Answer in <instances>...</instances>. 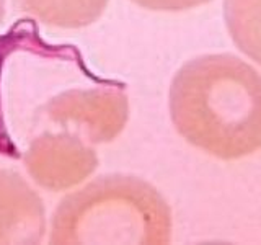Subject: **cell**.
<instances>
[{"instance_id": "obj_5", "label": "cell", "mask_w": 261, "mask_h": 245, "mask_svg": "<svg viewBox=\"0 0 261 245\" xmlns=\"http://www.w3.org/2000/svg\"><path fill=\"white\" fill-rule=\"evenodd\" d=\"M46 211L38 193L20 174L0 168V243H39Z\"/></svg>"}, {"instance_id": "obj_3", "label": "cell", "mask_w": 261, "mask_h": 245, "mask_svg": "<svg viewBox=\"0 0 261 245\" xmlns=\"http://www.w3.org/2000/svg\"><path fill=\"white\" fill-rule=\"evenodd\" d=\"M39 118L54 128L75 131L90 144L113 142L129 119V100L116 87L73 88L47 100Z\"/></svg>"}, {"instance_id": "obj_2", "label": "cell", "mask_w": 261, "mask_h": 245, "mask_svg": "<svg viewBox=\"0 0 261 245\" xmlns=\"http://www.w3.org/2000/svg\"><path fill=\"white\" fill-rule=\"evenodd\" d=\"M171 209L157 188L103 175L69 194L53 216L51 243H168Z\"/></svg>"}, {"instance_id": "obj_1", "label": "cell", "mask_w": 261, "mask_h": 245, "mask_svg": "<svg viewBox=\"0 0 261 245\" xmlns=\"http://www.w3.org/2000/svg\"><path fill=\"white\" fill-rule=\"evenodd\" d=\"M168 106L178 134L212 157L239 160L261 149V76L233 54L183 64Z\"/></svg>"}, {"instance_id": "obj_9", "label": "cell", "mask_w": 261, "mask_h": 245, "mask_svg": "<svg viewBox=\"0 0 261 245\" xmlns=\"http://www.w3.org/2000/svg\"><path fill=\"white\" fill-rule=\"evenodd\" d=\"M5 16V0H0V23H2Z\"/></svg>"}, {"instance_id": "obj_4", "label": "cell", "mask_w": 261, "mask_h": 245, "mask_svg": "<svg viewBox=\"0 0 261 245\" xmlns=\"http://www.w3.org/2000/svg\"><path fill=\"white\" fill-rule=\"evenodd\" d=\"M24 163L39 186L64 191L93 174L98 167V155L93 144L75 131L56 128L31 139Z\"/></svg>"}, {"instance_id": "obj_8", "label": "cell", "mask_w": 261, "mask_h": 245, "mask_svg": "<svg viewBox=\"0 0 261 245\" xmlns=\"http://www.w3.org/2000/svg\"><path fill=\"white\" fill-rule=\"evenodd\" d=\"M152 12H185L209 4L211 0H130Z\"/></svg>"}, {"instance_id": "obj_7", "label": "cell", "mask_w": 261, "mask_h": 245, "mask_svg": "<svg viewBox=\"0 0 261 245\" xmlns=\"http://www.w3.org/2000/svg\"><path fill=\"white\" fill-rule=\"evenodd\" d=\"M224 20L233 44L261 65V0H224Z\"/></svg>"}, {"instance_id": "obj_6", "label": "cell", "mask_w": 261, "mask_h": 245, "mask_svg": "<svg viewBox=\"0 0 261 245\" xmlns=\"http://www.w3.org/2000/svg\"><path fill=\"white\" fill-rule=\"evenodd\" d=\"M110 0H15L23 13L54 28L77 30L95 23Z\"/></svg>"}]
</instances>
